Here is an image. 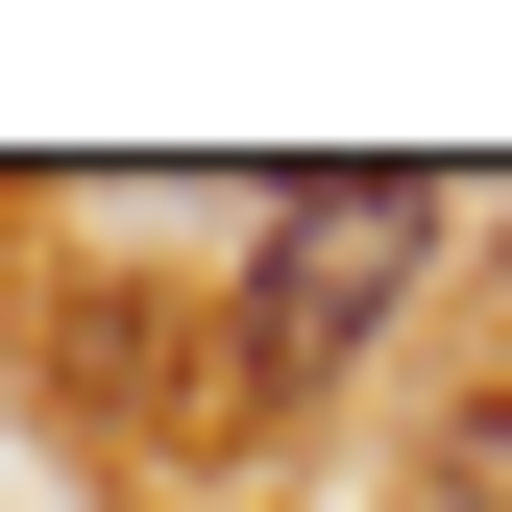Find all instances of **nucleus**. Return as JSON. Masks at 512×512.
<instances>
[{"label": "nucleus", "mask_w": 512, "mask_h": 512, "mask_svg": "<svg viewBox=\"0 0 512 512\" xmlns=\"http://www.w3.org/2000/svg\"><path fill=\"white\" fill-rule=\"evenodd\" d=\"M415 512H512V391H464V415L415 439Z\"/></svg>", "instance_id": "f03ea898"}, {"label": "nucleus", "mask_w": 512, "mask_h": 512, "mask_svg": "<svg viewBox=\"0 0 512 512\" xmlns=\"http://www.w3.org/2000/svg\"><path fill=\"white\" fill-rule=\"evenodd\" d=\"M415 269H439V196H415V171H293L269 244H244V366H269V391L366 366V317H391Z\"/></svg>", "instance_id": "f257e3e1"}]
</instances>
